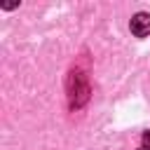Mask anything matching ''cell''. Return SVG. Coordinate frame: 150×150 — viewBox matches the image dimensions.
Masks as SVG:
<instances>
[{
	"mask_svg": "<svg viewBox=\"0 0 150 150\" xmlns=\"http://www.w3.org/2000/svg\"><path fill=\"white\" fill-rule=\"evenodd\" d=\"M129 28H131V33H134L136 38H145V35H150V14L138 12V14L131 19Z\"/></svg>",
	"mask_w": 150,
	"mask_h": 150,
	"instance_id": "6da1fadb",
	"label": "cell"
},
{
	"mask_svg": "<svg viewBox=\"0 0 150 150\" xmlns=\"http://www.w3.org/2000/svg\"><path fill=\"white\" fill-rule=\"evenodd\" d=\"M141 143H143V150H150V131H145V134H143Z\"/></svg>",
	"mask_w": 150,
	"mask_h": 150,
	"instance_id": "7a4b0ae2",
	"label": "cell"
},
{
	"mask_svg": "<svg viewBox=\"0 0 150 150\" xmlns=\"http://www.w3.org/2000/svg\"><path fill=\"white\" fill-rule=\"evenodd\" d=\"M141 150H143V148H141Z\"/></svg>",
	"mask_w": 150,
	"mask_h": 150,
	"instance_id": "3957f363",
	"label": "cell"
}]
</instances>
